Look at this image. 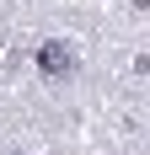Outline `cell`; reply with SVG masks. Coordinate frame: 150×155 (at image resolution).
<instances>
[{
  "label": "cell",
  "instance_id": "obj_1",
  "mask_svg": "<svg viewBox=\"0 0 150 155\" xmlns=\"http://www.w3.org/2000/svg\"><path fill=\"white\" fill-rule=\"evenodd\" d=\"M38 70H43L48 80H75V70H80V54H75V43H64V38H48V43L38 48Z\"/></svg>",
  "mask_w": 150,
  "mask_h": 155
}]
</instances>
